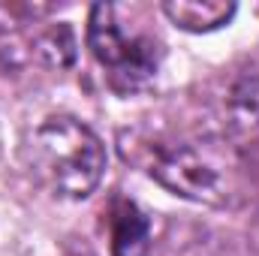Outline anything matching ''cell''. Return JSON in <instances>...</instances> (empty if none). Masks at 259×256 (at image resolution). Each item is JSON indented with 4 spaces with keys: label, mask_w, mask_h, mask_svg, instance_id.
I'll return each mask as SVG.
<instances>
[{
    "label": "cell",
    "mask_w": 259,
    "mask_h": 256,
    "mask_svg": "<svg viewBox=\"0 0 259 256\" xmlns=\"http://www.w3.org/2000/svg\"><path fill=\"white\" fill-rule=\"evenodd\" d=\"M24 151L33 178L64 199L91 196L106 172V148L100 136L69 115L39 121Z\"/></svg>",
    "instance_id": "cell-1"
},
{
    "label": "cell",
    "mask_w": 259,
    "mask_h": 256,
    "mask_svg": "<svg viewBox=\"0 0 259 256\" xmlns=\"http://www.w3.org/2000/svg\"><path fill=\"white\" fill-rule=\"evenodd\" d=\"M166 18L190 33H208L232 21L235 3H220V0H169L163 3Z\"/></svg>",
    "instance_id": "cell-6"
},
{
    "label": "cell",
    "mask_w": 259,
    "mask_h": 256,
    "mask_svg": "<svg viewBox=\"0 0 259 256\" xmlns=\"http://www.w3.org/2000/svg\"><path fill=\"white\" fill-rule=\"evenodd\" d=\"M223 127L244 133L259 127V69H247L223 94Z\"/></svg>",
    "instance_id": "cell-5"
},
{
    "label": "cell",
    "mask_w": 259,
    "mask_h": 256,
    "mask_svg": "<svg viewBox=\"0 0 259 256\" xmlns=\"http://www.w3.org/2000/svg\"><path fill=\"white\" fill-rule=\"evenodd\" d=\"M250 244L259 253V211H256V217H253V223H250Z\"/></svg>",
    "instance_id": "cell-8"
},
{
    "label": "cell",
    "mask_w": 259,
    "mask_h": 256,
    "mask_svg": "<svg viewBox=\"0 0 259 256\" xmlns=\"http://www.w3.org/2000/svg\"><path fill=\"white\" fill-rule=\"evenodd\" d=\"M247 160H253V163L259 166V142L253 145V151H247Z\"/></svg>",
    "instance_id": "cell-9"
},
{
    "label": "cell",
    "mask_w": 259,
    "mask_h": 256,
    "mask_svg": "<svg viewBox=\"0 0 259 256\" xmlns=\"http://www.w3.org/2000/svg\"><path fill=\"white\" fill-rule=\"evenodd\" d=\"M30 58L36 64L49 66V69H64L72 64L75 58V39L69 33V27H49V30H39L33 39H30Z\"/></svg>",
    "instance_id": "cell-7"
},
{
    "label": "cell",
    "mask_w": 259,
    "mask_h": 256,
    "mask_svg": "<svg viewBox=\"0 0 259 256\" xmlns=\"http://www.w3.org/2000/svg\"><path fill=\"white\" fill-rule=\"evenodd\" d=\"M109 232H112V256H145L151 247V223L145 211L130 199H118L112 205Z\"/></svg>",
    "instance_id": "cell-4"
},
{
    "label": "cell",
    "mask_w": 259,
    "mask_h": 256,
    "mask_svg": "<svg viewBox=\"0 0 259 256\" xmlns=\"http://www.w3.org/2000/svg\"><path fill=\"white\" fill-rule=\"evenodd\" d=\"M127 9L97 3L88 18V46L94 58L109 69L112 84L121 91L142 88L160 66V42L139 24H127Z\"/></svg>",
    "instance_id": "cell-2"
},
{
    "label": "cell",
    "mask_w": 259,
    "mask_h": 256,
    "mask_svg": "<svg viewBox=\"0 0 259 256\" xmlns=\"http://www.w3.org/2000/svg\"><path fill=\"white\" fill-rule=\"evenodd\" d=\"M148 172L166 190L193 202H226L235 163L217 142H175L148 148Z\"/></svg>",
    "instance_id": "cell-3"
}]
</instances>
